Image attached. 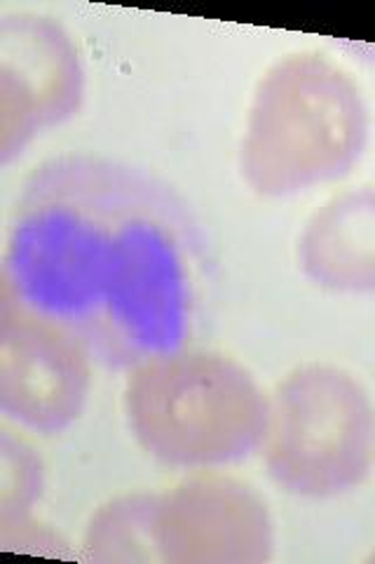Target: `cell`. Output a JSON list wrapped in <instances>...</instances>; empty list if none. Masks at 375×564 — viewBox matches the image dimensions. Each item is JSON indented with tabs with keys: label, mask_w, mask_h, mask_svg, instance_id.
I'll return each mask as SVG.
<instances>
[{
	"label": "cell",
	"mask_w": 375,
	"mask_h": 564,
	"mask_svg": "<svg viewBox=\"0 0 375 564\" xmlns=\"http://www.w3.org/2000/svg\"><path fill=\"white\" fill-rule=\"evenodd\" d=\"M202 259L184 203L157 176L92 153L35 167L10 209L0 299L76 337L109 369L188 346Z\"/></svg>",
	"instance_id": "1"
},
{
	"label": "cell",
	"mask_w": 375,
	"mask_h": 564,
	"mask_svg": "<svg viewBox=\"0 0 375 564\" xmlns=\"http://www.w3.org/2000/svg\"><path fill=\"white\" fill-rule=\"evenodd\" d=\"M362 87L321 52L275 62L249 104L240 172L263 198H289L348 176L368 149Z\"/></svg>",
	"instance_id": "2"
},
{
	"label": "cell",
	"mask_w": 375,
	"mask_h": 564,
	"mask_svg": "<svg viewBox=\"0 0 375 564\" xmlns=\"http://www.w3.org/2000/svg\"><path fill=\"white\" fill-rule=\"evenodd\" d=\"M122 410L136 445L157 464L217 470L261 452L271 398L238 360L181 348L130 369Z\"/></svg>",
	"instance_id": "3"
},
{
	"label": "cell",
	"mask_w": 375,
	"mask_h": 564,
	"mask_svg": "<svg viewBox=\"0 0 375 564\" xmlns=\"http://www.w3.org/2000/svg\"><path fill=\"white\" fill-rule=\"evenodd\" d=\"M261 452L271 480L291 497H343L375 466V404L348 369L300 365L271 395Z\"/></svg>",
	"instance_id": "4"
},
{
	"label": "cell",
	"mask_w": 375,
	"mask_h": 564,
	"mask_svg": "<svg viewBox=\"0 0 375 564\" xmlns=\"http://www.w3.org/2000/svg\"><path fill=\"white\" fill-rule=\"evenodd\" d=\"M157 562L261 564L275 555V520L261 494L238 478L195 470L157 494Z\"/></svg>",
	"instance_id": "5"
},
{
	"label": "cell",
	"mask_w": 375,
	"mask_h": 564,
	"mask_svg": "<svg viewBox=\"0 0 375 564\" xmlns=\"http://www.w3.org/2000/svg\"><path fill=\"white\" fill-rule=\"evenodd\" d=\"M85 99L76 43L49 17L20 12L0 20V163L64 126Z\"/></svg>",
	"instance_id": "6"
},
{
	"label": "cell",
	"mask_w": 375,
	"mask_h": 564,
	"mask_svg": "<svg viewBox=\"0 0 375 564\" xmlns=\"http://www.w3.org/2000/svg\"><path fill=\"white\" fill-rule=\"evenodd\" d=\"M92 356L57 325L0 299V412L16 426L59 435L82 416Z\"/></svg>",
	"instance_id": "7"
},
{
	"label": "cell",
	"mask_w": 375,
	"mask_h": 564,
	"mask_svg": "<svg viewBox=\"0 0 375 564\" xmlns=\"http://www.w3.org/2000/svg\"><path fill=\"white\" fill-rule=\"evenodd\" d=\"M298 269L333 294H375V186L338 193L298 238Z\"/></svg>",
	"instance_id": "8"
},
{
	"label": "cell",
	"mask_w": 375,
	"mask_h": 564,
	"mask_svg": "<svg viewBox=\"0 0 375 564\" xmlns=\"http://www.w3.org/2000/svg\"><path fill=\"white\" fill-rule=\"evenodd\" d=\"M155 499L157 494H124L103 503L85 529L82 557L101 564L157 562Z\"/></svg>",
	"instance_id": "9"
},
{
	"label": "cell",
	"mask_w": 375,
	"mask_h": 564,
	"mask_svg": "<svg viewBox=\"0 0 375 564\" xmlns=\"http://www.w3.org/2000/svg\"><path fill=\"white\" fill-rule=\"evenodd\" d=\"M43 462L24 440L10 431L0 437V524L3 529L31 518L33 506L43 494Z\"/></svg>",
	"instance_id": "10"
}]
</instances>
